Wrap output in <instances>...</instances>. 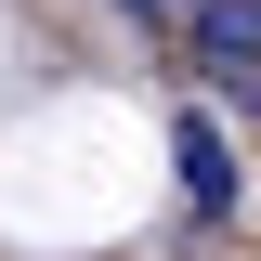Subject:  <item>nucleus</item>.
<instances>
[{
	"mask_svg": "<svg viewBox=\"0 0 261 261\" xmlns=\"http://www.w3.org/2000/svg\"><path fill=\"white\" fill-rule=\"evenodd\" d=\"M183 53L209 65V79H248L261 65V0H196L183 13Z\"/></svg>",
	"mask_w": 261,
	"mask_h": 261,
	"instance_id": "obj_2",
	"label": "nucleus"
},
{
	"mask_svg": "<svg viewBox=\"0 0 261 261\" xmlns=\"http://www.w3.org/2000/svg\"><path fill=\"white\" fill-rule=\"evenodd\" d=\"M118 13H130V27H183L196 0H118Z\"/></svg>",
	"mask_w": 261,
	"mask_h": 261,
	"instance_id": "obj_3",
	"label": "nucleus"
},
{
	"mask_svg": "<svg viewBox=\"0 0 261 261\" xmlns=\"http://www.w3.org/2000/svg\"><path fill=\"white\" fill-rule=\"evenodd\" d=\"M222 92H235V105H248V118H261V65H248V79H222Z\"/></svg>",
	"mask_w": 261,
	"mask_h": 261,
	"instance_id": "obj_4",
	"label": "nucleus"
},
{
	"mask_svg": "<svg viewBox=\"0 0 261 261\" xmlns=\"http://www.w3.org/2000/svg\"><path fill=\"white\" fill-rule=\"evenodd\" d=\"M170 170H183V209H196V222H235V209H248V170H235L222 118H183V130H170Z\"/></svg>",
	"mask_w": 261,
	"mask_h": 261,
	"instance_id": "obj_1",
	"label": "nucleus"
}]
</instances>
